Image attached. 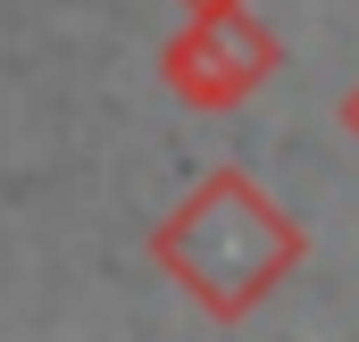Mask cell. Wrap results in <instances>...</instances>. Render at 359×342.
<instances>
[{
    "label": "cell",
    "mask_w": 359,
    "mask_h": 342,
    "mask_svg": "<svg viewBox=\"0 0 359 342\" xmlns=\"http://www.w3.org/2000/svg\"><path fill=\"white\" fill-rule=\"evenodd\" d=\"M151 251H159V267L176 275L217 326H243L276 284L309 259V234L243 167H217V175H201V192L151 234Z\"/></svg>",
    "instance_id": "6da1fadb"
},
{
    "label": "cell",
    "mask_w": 359,
    "mask_h": 342,
    "mask_svg": "<svg viewBox=\"0 0 359 342\" xmlns=\"http://www.w3.org/2000/svg\"><path fill=\"white\" fill-rule=\"evenodd\" d=\"M159 67H168L176 100H192V109H243L251 92H268L284 76V42L251 8H217V17H192L184 25Z\"/></svg>",
    "instance_id": "7a4b0ae2"
},
{
    "label": "cell",
    "mask_w": 359,
    "mask_h": 342,
    "mask_svg": "<svg viewBox=\"0 0 359 342\" xmlns=\"http://www.w3.org/2000/svg\"><path fill=\"white\" fill-rule=\"evenodd\" d=\"M334 117H343V134H351V142H359V84L343 92V109H334Z\"/></svg>",
    "instance_id": "3957f363"
},
{
    "label": "cell",
    "mask_w": 359,
    "mask_h": 342,
    "mask_svg": "<svg viewBox=\"0 0 359 342\" xmlns=\"http://www.w3.org/2000/svg\"><path fill=\"white\" fill-rule=\"evenodd\" d=\"M192 17H217V8H243V0H184Z\"/></svg>",
    "instance_id": "277c9868"
}]
</instances>
